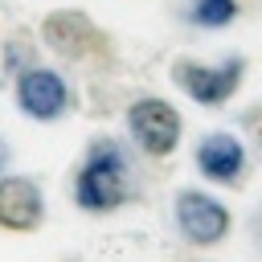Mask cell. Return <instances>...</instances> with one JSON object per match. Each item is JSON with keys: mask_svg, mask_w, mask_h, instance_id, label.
<instances>
[{"mask_svg": "<svg viewBox=\"0 0 262 262\" xmlns=\"http://www.w3.org/2000/svg\"><path fill=\"white\" fill-rule=\"evenodd\" d=\"M70 196L82 213H115L131 201V168H127V151L119 139H94L74 176H70Z\"/></svg>", "mask_w": 262, "mask_h": 262, "instance_id": "6da1fadb", "label": "cell"}, {"mask_svg": "<svg viewBox=\"0 0 262 262\" xmlns=\"http://www.w3.org/2000/svg\"><path fill=\"white\" fill-rule=\"evenodd\" d=\"M37 33H41V45L53 57L70 61V66H106L115 57L111 33L82 8H53V12H45Z\"/></svg>", "mask_w": 262, "mask_h": 262, "instance_id": "7a4b0ae2", "label": "cell"}, {"mask_svg": "<svg viewBox=\"0 0 262 262\" xmlns=\"http://www.w3.org/2000/svg\"><path fill=\"white\" fill-rule=\"evenodd\" d=\"M123 123H127V139H131L147 160H168V156L180 147V135H184L180 111H176L168 98H156V94L135 98V102L127 106Z\"/></svg>", "mask_w": 262, "mask_h": 262, "instance_id": "3957f363", "label": "cell"}, {"mask_svg": "<svg viewBox=\"0 0 262 262\" xmlns=\"http://www.w3.org/2000/svg\"><path fill=\"white\" fill-rule=\"evenodd\" d=\"M172 82L196 106H225L237 94V86L246 82V57H225V61L176 57L172 61Z\"/></svg>", "mask_w": 262, "mask_h": 262, "instance_id": "277c9868", "label": "cell"}, {"mask_svg": "<svg viewBox=\"0 0 262 262\" xmlns=\"http://www.w3.org/2000/svg\"><path fill=\"white\" fill-rule=\"evenodd\" d=\"M12 102L25 119L33 123H57L74 111V90L70 82L53 70V66H37L29 61L25 70H16V82H12Z\"/></svg>", "mask_w": 262, "mask_h": 262, "instance_id": "5b68a950", "label": "cell"}, {"mask_svg": "<svg viewBox=\"0 0 262 262\" xmlns=\"http://www.w3.org/2000/svg\"><path fill=\"white\" fill-rule=\"evenodd\" d=\"M172 221H176L180 237L196 250L221 246L233 229V213L205 188H180L176 201H172Z\"/></svg>", "mask_w": 262, "mask_h": 262, "instance_id": "8992f818", "label": "cell"}, {"mask_svg": "<svg viewBox=\"0 0 262 262\" xmlns=\"http://www.w3.org/2000/svg\"><path fill=\"white\" fill-rule=\"evenodd\" d=\"M41 225H45V188L20 172L0 176V229L20 237L37 233Z\"/></svg>", "mask_w": 262, "mask_h": 262, "instance_id": "52a82bcc", "label": "cell"}, {"mask_svg": "<svg viewBox=\"0 0 262 262\" xmlns=\"http://www.w3.org/2000/svg\"><path fill=\"white\" fill-rule=\"evenodd\" d=\"M192 160H196V172H201L205 180L225 184V188H237V184L246 180V168H250L246 143H242L237 135H229V131H209V135H201Z\"/></svg>", "mask_w": 262, "mask_h": 262, "instance_id": "ba28073f", "label": "cell"}, {"mask_svg": "<svg viewBox=\"0 0 262 262\" xmlns=\"http://www.w3.org/2000/svg\"><path fill=\"white\" fill-rule=\"evenodd\" d=\"M184 12L201 29H229L242 16V0H184Z\"/></svg>", "mask_w": 262, "mask_h": 262, "instance_id": "9c48e42d", "label": "cell"}, {"mask_svg": "<svg viewBox=\"0 0 262 262\" xmlns=\"http://www.w3.org/2000/svg\"><path fill=\"white\" fill-rule=\"evenodd\" d=\"M0 168H4V147H0ZM0 176H4V172H0Z\"/></svg>", "mask_w": 262, "mask_h": 262, "instance_id": "30bf717a", "label": "cell"}]
</instances>
